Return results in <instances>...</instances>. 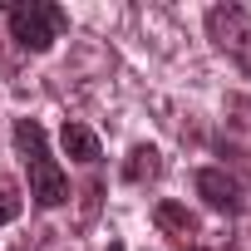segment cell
<instances>
[{"instance_id":"cell-3","label":"cell","mask_w":251,"mask_h":251,"mask_svg":"<svg viewBox=\"0 0 251 251\" xmlns=\"http://www.w3.org/2000/svg\"><path fill=\"white\" fill-rule=\"evenodd\" d=\"M207 30H212V40H217L226 54H236V59L251 69V15H246L241 5H217V10H207Z\"/></svg>"},{"instance_id":"cell-2","label":"cell","mask_w":251,"mask_h":251,"mask_svg":"<svg viewBox=\"0 0 251 251\" xmlns=\"http://www.w3.org/2000/svg\"><path fill=\"white\" fill-rule=\"evenodd\" d=\"M5 20H10V35L30 54L54 50V40L69 30V10L64 5H50V0H5Z\"/></svg>"},{"instance_id":"cell-6","label":"cell","mask_w":251,"mask_h":251,"mask_svg":"<svg viewBox=\"0 0 251 251\" xmlns=\"http://www.w3.org/2000/svg\"><path fill=\"white\" fill-rule=\"evenodd\" d=\"M59 143H64V153H69L74 163H84V168H94V163H99V138L84 128V123H64Z\"/></svg>"},{"instance_id":"cell-4","label":"cell","mask_w":251,"mask_h":251,"mask_svg":"<svg viewBox=\"0 0 251 251\" xmlns=\"http://www.w3.org/2000/svg\"><path fill=\"white\" fill-rule=\"evenodd\" d=\"M197 197H202L212 212H241V187H236V177H226L222 168H202V173H197Z\"/></svg>"},{"instance_id":"cell-9","label":"cell","mask_w":251,"mask_h":251,"mask_svg":"<svg viewBox=\"0 0 251 251\" xmlns=\"http://www.w3.org/2000/svg\"><path fill=\"white\" fill-rule=\"evenodd\" d=\"M108 251H123V246H118V241H113V246H108Z\"/></svg>"},{"instance_id":"cell-8","label":"cell","mask_w":251,"mask_h":251,"mask_svg":"<svg viewBox=\"0 0 251 251\" xmlns=\"http://www.w3.org/2000/svg\"><path fill=\"white\" fill-rule=\"evenodd\" d=\"M20 207H25L20 182H15L10 173H0V226H5V222H15V217H20Z\"/></svg>"},{"instance_id":"cell-1","label":"cell","mask_w":251,"mask_h":251,"mask_svg":"<svg viewBox=\"0 0 251 251\" xmlns=\"http://www.w3.org/2000/svg\"><path fill=\"white\" fill-rule=\"evenodd\" d=\"M15 148H20V158L30 168V197L40 207H64L69 202V177L54 163V153L45 143V128L35 118H15Z\"/></svg>"},{"instance_id":"cell-7","label":"cell","mask_w":251,"mask_h":251,"mask_svg":"<svg viewBox=\"0 0 251 251\" xmlns=\"http://www.w3.org/2000/svg\"><path fill=\"white\" fill-rule=\"evenodd\" d=\"M158 173H163V153L153 143H138L128 153V163H123V177H128V182H153Z\"/></svg>"},{"instance_id":"cell-5","label":"cell","mask_w":251,"mask_h":251,"mask_svg":"<svg viewBox=\"0 0 251 251\" xmlns=\"http://www.w3.org/2000/svg\"><path fill=\"white\" fill-rule=\"evenodd\" d=\"M153 226L163 236H197V217L182 207V202H158L153 207Z\"/></svg>"}]
</instances>
